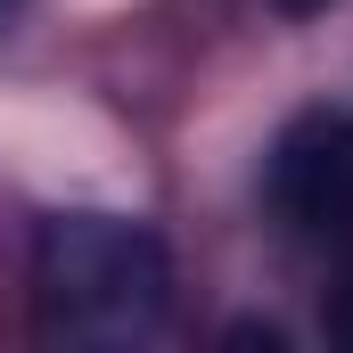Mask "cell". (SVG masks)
Returning a JSON list of instances; mask_svg holds the SVG:
<instances>
[{
	"instance_id": "277c9868",
	"label": "cell",
	"mask_w": 353,
	"mask_h": 353,
	"mask_svg": "<svg viewBox=\"0 0 353 353\" xmlns=\"http://www.w3.org/2000/svg\"><path fill=\"white\" fill-rule=\"evenodd\" d=\"M279 8H288V17H321L329 0H279Z\"/></svg>"
},
{
	"instance_id": "5b68a950",
	"label": "cell",
	"mask_w": 353,
	"mask_h": 353,
	"mask_svg": "<svg viewBox=\"0 0 353 353\" xmlns=\"http://www.w3.org/2000/svg\"><path fill=\"white\" fill-rule=\"evenodd\" d=\"M0 8H8V0H0Z\"/></svg>"
},
{
	"instance_id": "3957f363",
	"label": "cell",
	"mask_w": 353,
	"mask_h": 353,
	"mask_svg": "<svg viewBox=\"0 0 353 353\" xmlns=\"http://www.w3.org/2000/svg\"><path fill=\"white\" fill-rule=\"evenodd\" d=\"M329 329H337V337L353 345V271H345V296H337V321H329Z\"/></svg>"
},
{
	"instance_id": "6da1fadb",
	"label": "cell",
	"mask_w": 353,
	"mask_h": 353,
	"mask_svg": "<svg viewBox=\"0 0 353 353\" xmlns=\"http://www.w3.org/2000/svg\"><path fill=\"white\" fill-rule=\"evenodd\" d=\"M33 288H41V312L58 337L132 345L165 321L173 263H165L157 230H140L123 214H58L33 247Z\"/></svg>"
},
{
	"instance_id": "7a4b0ae2",
	"label": "cell",
	"mask_w": 353,
	"mask_h": 353,
	"mask_svg": "<svg viewBox=\"0 0 353 353\" xmlns=\"http://www.w3.org/2000/svg\"><path fill=\"white\" fill-rule=\"evenodd\" d=\"M271 205L304 230L353 222V115H312L271 157Z\"/></svg>"
}]
</instances>
